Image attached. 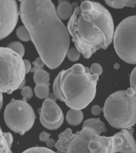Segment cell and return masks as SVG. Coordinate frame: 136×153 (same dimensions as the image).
Instances as JSON below:
<instances>
[{
  "mask_svg": "<svg viewBox=\"0 0 136 153\" xmlns=\"http://www.w3.org/2000/svg\"><path fill=\"white\" fill-rule=\"evenodd\" d=\"M20 17L39 57L50 69L59 67L67 55L70 34L51 0H19Z\"/></svg>",
  "mask_w": 136,
  "mask_h": 153,
  "instance_id": "obj_1",
  "label": "cell"
},
{
  "mask_svg": "<svg viewBox=\"0 0 136 153\" xmlns=\"http://www.w3.org/2000/svg\"><path fill=\"white\" fill-rule=\"evenodd\" d=\"M67 28L76 48L86 59L99 50H106L114 38L112 14L103 5L90 0L74 8Z\"/></svg>",
  "mask_w": 136,
  "mask_h": 153,
  "instance_id": "obj_2",
  "label": "cell"
},
{
  "mask_svg": "<svg viewBox=\"0 0 136 153\" xmlns=\"http://www.w3.org/2000/svg\"><path fill=\"white\" fill-rule=\"evenodd\" d=\"M59 75L63 101L68 107L82 110L94 100L99 76L92 74L89 68L78 63Z\"/></svg>",
  "mask_w": 136,
  "mask_h": 153,
  "instance_id": "obj_3",
  "label": "cell"
},
{
  "mask_svg": "<svg viewBox=\"0 0 136 153\" xmlns=\"http://www.w3.org/2000/svg\"><path fill=\"white\" fill-rule=\"evenodd\" d=\"M110 125L119 129L131 128L136 124V93L132 88L112 93L103 108Z\"/></svg>",
  "mask_w": 136,
  "mask_h": 153,
  "instance_id": "obj_4",
  "label": "cell"
},
{
  "mask_svg": "<svg viewBox=\"0 0 136 153\" xmlns=\"http://www.w3.org/2000/svg\"><path fill=\"white\" fill-rule=\"evenodd\" d=\"M0 90L10 94L26 82V68L22 57L9 49H0Z\"/></svg>",
  "mask_w": 136,
  "mask_h": 153,
  "instance_id": "obj_5",
  "label": "cell"
},
{
  "mask_svg": "<svg viewBox=\"0 0 136 153\" xmlns=\"http://www.w3.org/2000/svg\"><path fill=\"white\" fill-rule=\"evenodd\" d=\"M115 52L123 62L136 64V15L119 22L113 38Z\"/></svg>",
  "mask_w": 136,
  "mask_h": 153,
  "instance_id": "obj_6",
  "label": "cell"
},
{
  "mask_svg": "<svg viewBox=\"0 0 136 153\" xmlns=\"http://www.w3.org/2000/svg\"><path fill=\"white\" fill-rule=\"evenodd\" d=\"M91 153H136L132 131L122 129L112 136L96 135L89 143Z\"/></svg>",
  "mask_w": 136,
  "mask_h": 153,
  "instance_id": "obj_7",
  "label": "cell"
},
{
  "mask_svg": "<svg viewBox=\"0 0 136 153\" xmlns=\"http://www.w3.org/2000/svg\"><path fill=\"white\" fill-rule=\"evenodd\" d=\"M4 120L7 126L14 132L24 135L30 130L35 121V113L26 100H14L6 106Z\"/></svg>",
  "mask_w": 136,
  "mask_h": 153,
  "instance_id": "obj_8",
  "label": "cell"
},
{
  "mask_svg": "<svg viewBox=\"0 0 136 153\" xmlns=\"http://www.w3.org/2000/svg\"><path fill=\"white\" fill-rule=\"evenodd\" d=\"M96 135L92 128H83L76 133L67 128L59 135L55 148L57 153H91L89 143Z\"/></svg>",
  "mask_w": 136,
  "mask_h": 153,
  "instance_id": "obj_9",
  "label": "cell"
},
{
  "mask_svg": "<svg viewBox=\"0 0 136 153\" xmlns=\"http://www.w3.org/2000/svg\"><path fill=\"white\" fill-rule=\"evenodd\" d=\"M41 124L49 130H56L64 122V114L61 108L54 100L47 98L38 109Z\"/></svg>",
  "mask_w": 136,
  "mask_h": 153,
  "instance_id": "obj_10",
  "label": "cell"
},
{
  "mask_svg": "<svg viewBox=\"0 0 136 153\" xmlns=\"http://www.w3.org/2000/svg\"><path fill=\"white\" fill-rule=\"evenodd\" d=\"M1 28L0 38L3 39L11 33L18 19V8L16 0H0Z\"/></svg>",
  "mask_w": 136,
  "mask_h": 153,
  "instance_id": "obj_11",
  "label": "cell"
},
{
  "mask_svg": "<svg viewBox=\"0 0 136 153\" xmlns=\"http://www.w3.org/2000/svg\"><path fill=\"white\" fill-rule=\"evenodd\" d=\"M73 3H71L69 0H58L57 7V15L61 20L70 19L74 12Z\"/></svg>",
  "mask_w": 136,
  "mask_h": 153,
  "instance_id": "obj_12",
  "label": "cell"
},
{
  "mask_svg": "<svg viewBox=\"0 0 136 153\" xmlns=\"http://www.w3.org/2000/svg\"><path fill=\"white\" fill-rule=\"evenodd\" d=\"M84 119V113L82 110L77 109H70L67 112L66 120L67 123L72 126H76L81 124Z\"/></svg>",
  "mask_w": 136,
  "mask_h": 153,
  "instance_id": "obj_13",
  "label": "cell"
},
{
  "mask_svg": "<svg viewBox=\"0 0 136 153\" xmlns=\"http://www.w3.org/2000/svg\"><path fill=\"white\" fill-rule=\"evenodd\" d=\"M83 128H92L97 132L98 135L106 131L104 123L101 121L100 118H90L86 120L83 123Z\"/></svg>",
  "mask_w": 136,
  "mask_h": 153,
  "instance_id": "obj_14",
  "label": "cell"
},
{
  "mask_svg": "<svg viewBox=\"0 0 136 153\" xmlns=\"http://www.w3.org/2000/svg\"><path fill=\"white\" fill-rule=\"evenodd\" d=\"M14 138L11 133L4 132L1 129V153H13L11 146Z\"/></svg>",
  "mask_w": 136,
  "mask_h": 153,
  "instance_id": "obj_15",
  "label": "cell"
},
{
  "mask_svg": "<svg viewBox=\"0 0 136 153\" xmlns=\"http://www.w3.org/2000/svg\"><path fill=\"white\" fill-rule=\"evenodd\" d=\"M109 7L115 9L124 7H136V0H104Z\"/></svg>",
  "mask_w": 136,
  "mask_h": 153,
  "instance_id": "obj_16",
  "label": "cell"
},
{
  "mask_svg": "<svg viewBox=\"0 0 136 153\" xmlns=\"http://www.w3.org/2000/svg\"><path fill=\"white\" fill-rule=\"evenodd\" d=\"M34 93L39 99H47L50 97V84H38L34 88Z\"/></svg>",
  "mask_w": 136,
  "mask_h": 153,
  "instance_id": "obj_17",
  "label": "cell"
},
{
  "mask_svg": "<svg viewBox=\"0 0 136 153\" xmlns=\"http://www.w3.org/2000/svg\"><path fill=\"white\" fill-rule=\"evenodd\" d=\"M50 74L43 69H38L33 73V81L36 85L38 84H50Z\"/></svg>",
  "mask_w": 136,
  "mask_h": 153,
  "instance_id": "obj_18",
  "label": "cell"
},
{
  "mask_svg": "<svg viewBox=\"0 0 136 153\" xmlns=\"http://www.w3.org/2000/svg\"><path fill=\"white\" fill-rule=\"evenodd\" d=\"M17 37L23 42H29L31 40L30 33L25 26H19L16 30Z\"/></svg>",
  "mask_w": 136,
  "mask_h": 153,
  "instance_id": "obj_19",
  "label": "cell"
},
{
  "mask_svg": "<svg viewBox=\"0 0 136 153\" xmlns=\"http://www.w3.org/2000/svg\"><path fill=\"white\" fill-rule=\"evenodd\" d=\"M39 140L41 142H45L49 148H53L56 147L57 142L53 139L50 138V134L46 132V131H41L39 135Z\"/></svg>",
  "mask_w": 136,
  "mask_h": 153,
  "instance_id": "obj_20",
  "label": "cell"
},
{
  "mask_svg": "<svg viewBox=\"0 0 136 153\" xmlns=\"http://www.w3.org/2000/svg\"><path fill=\"white\" fill-rule=\"evenodd\" d=\"M7 47L13 50V51H14V52L18 53V55H20L21 57H23L24 54H25V48H24V45L21 42H10Z\"/></svg>",
  "mask_w": 136,
  "mask_h": 153,
  "instance_id": "obj_21",
  "label": "cell"
},
{
  "mask_svg": "<svg viewBox=\"0 0 136 153\" xmlns=\"http://www.w3.org/2000/svg\"><path fill=\"white\" fill-rule=\"evenodd\" d=\"M60 81H61V78H60V75L58 74V75L56 76L54 81H53L52 89H53V93H54L55 96L57 97V99L63 101V96H62L61 88H60Z\"/></svg>",
  "mask_w": 136,
  "mask_h": 153,
  "instance_id": "obj_22",
  "label": "cell"
},
{
  "mask_svg": "<svg viewBox=\"0 0 136 153\" xmlns=\"http://www.w3.org/2000/svg\"><path fill=\"white\" fill-rule=\"evenodd\" d=\"M81 54V53L76 47H71L69 48V50H68L66 56L69 61H71V62H76V61H78L80 59Z\"/></svg>",
  "mask_w": 136,
  "mask_h": 153,
  "instance_id": "obj_23",
  "label": "cell"
},
{
  "mask_svg": "<svg viewBox=\"0 0 136 153\" xmlns=\"http://www.w3.org/2000/svg\"><path fill=\"white\" fill-rule=\"evenodd\" d=\"M22 153H57L55 152L52 149L49 148H43V147H33L29 149H26Z\"/></svg>",
  "mask_w": 136,
  "mask_h": 153,
  "instance_id": "obj_24",
  "label": "cell"
},
{
  "mask_svg": "<svg viewBox=\"0 0 136 153\" xmlns=\"http://www.w3.org/2000/svg\"><path fill=\"white\" fill-rule=\"evenodd\" d=\"M33 67L32 68V70L31 72H33V73H35L37 70L38 69H43V67L44 65H45V62L43 61V59L41 58V57H37L35 59V61L33 62Z\"/></svg>",
  "mask_w": 136,
  "mask_h": 153,
  "instance_id": "obj_25",
  "label": "cell"
},
{
  "mask_svg": "<svg viewBox=\"0 0 136 153\" xmlns=\"http://www.w3.org/2000/svg\"><path fill=\"white\" fill-rule=\"evenodd\" d=\"M21 94L24 98V100H28L33 97V91L30 86H24L23 88H21Z\"/></svg>",
  "mask_w": 136,
  "mask_h": 153,
  "instance_id": "obj_26",
  "label": "cell"
},
{
  "mask_svg": "<svg viewBox=\"0 0 136 153\" xmlns=\"http://www.w3.org/2000/svg\"><path fill=\"white\" fill-rule=\"evenodd\" d=\"M90 71L94 75L100 76L103 73V68L99 63H93L90 66Z\"/></svg>",
  "mask_w": 136,
  "mask_h": 153,
  "instance_id": "obj_27",
  "label": "cell"
},
{
  "mask_svg": "<svg viewBox=\"0 0 136 153\" xmlns=\"http://www.w3.org/2000/svg\"><path fill=\"white\" fill-rule=\"evenodd\" d=\"M130 85L131 88H133L136 93V67L131 71L130 75Z\"/></svg>",
  "mask_w": 136,
  "mask_h": 153,
  "instance_id": "obj_28",
  "label": "cell"
},
{
  "mask_svg": "<svg viewBox=\"0 0 136 153\" xmlns=\"http://www.w3.org/2000/svg\"><path fill=\"white\" fill-rule=\"evenodd\" d=\"M103 111V108L100 107V105H93L92 107V109H91V112L92 113V115L94 116H99V115L101 114V112Z\"/></svg>",
  "mask_w": 136,
  "mask_h": 153,
  "instance_id": "obj_29",
  "label": "cell"
},
{
  "mask_svg": "<svg viewBox=\"0 0 136 153\" xmlns=\"http://www.w3.org/2000/svg\"><path fill=\"white\" fill-rule=\"evenodd\" d=\"M24 63H25V68H26V74H28L32 70V65L28 60H24Z\"/></svg>",
  "mask_w": 136,
  "mask_h": 153,
  "instance_id": "obj_30",
  "label": "cell"
}]
</instances>
